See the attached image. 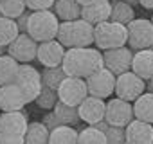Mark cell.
<instances>
[{"instance_id": "cell-1", "label": "cell", "mask_w": 153, "mask_h": 144, "mask_svg": "<svg viewBox=\"0 0 153 144\" xmlns=\"http://www.w3.org/2000/svg\"><path fill=\"white\" fill-rule=\"evenodd\" d=\"M63 68L67 76L87 79L94 72L105 68V56L99 49L94 47H74L65 52Z\"/></svg>"}, {"instance_id": "cell-2", "label": "cell", "mask_w": 153, "mask_h": 144, "mask_svg": "<svg viewBox=\"0 0 153 144\" xmlns=\"http://www.w3.org/2000/svg\"><path fill=\"white\" fill-rule=\"evenodd\" d=\"M59 18L56 16L54 11L45 9V11H33L29 16V25H27V33L38 42H49V40H56L58 29H59Z\"/></svg>"}, {"instance_id": "cell-3", "label": "cell", "mask_w": 153, "mask_h": 144, "mask_svg": "<svg viewBox=\"0 0 153 144\" xmlns=\"http://www.w3.org/2000/svg\"><path fill=\"white\" fill-rule=\"evenodd\" d=\"M94 43L99 50H110L117 47H124L128 43V25L106 20L96 25L94 31Z\"/></svg>"}, {"instance_id": "cell-4", "label": "cell", "mask_w": 153, "mask_h": 144, "mask_svg": "<svg viewBox=\"0 0 153 144\" xmlns=\"http://www.w3.org/2000/svg\"><path fill=\"white\" fill-rule=\"evenodd\" d=\"M24 97H25V103H33L38 99L42 88H43V83H42V72L36 70L33 65L29 63H20V68H18V74H16V81H15Z\"/></svg>"}, {"instance_id": "cell-5", "label": "cell", "mask_w": 153, "mask_h": 144, "mask_svg": "<svg viewBox=\"0 0 153 144\" xmlns=\"http://www.w3.org/2000/svg\"><path fill=\"white\" fill-rule=\"evenodd\" d=\"M58 96H59V101H63L70 106H79L90 96L88 87H87V79L67 76L61 81V85L58 87Z\"/></svg>"}, {"instance_id": "cell-6", "label": "cell", "mask_w": 153, "mask_h": 144, "mask_svg": "<svg viewBox=\"0 0 153 144\" xmlns=\"http://www.w3.org/2000/svg\"><path fill=\"white\" fill-rule=\"evenodd\" d=\"M128 45L131 50H144L153 45V24L146 18H135L128 24Z\"/></svg>"}, {"instance_id": "cell-7", "label": "cell", "mask_w": 153, "mask_h": 144, "mask_svg": "<svg viewBox=\"0 0 153 144\" xmlns=\"http://www.w3.org/2000/svg\"><path fill=\"white\" fill-rule=\"evenodd\" d=\"M144 92H146V81L140 76H137L133 70L117 76V81H115L117 97L124 101H137Z\"/></svg>"}, {"instance_id": "cell-8", "label": "cell", "mask_w": 153, "mask_h": 144, "mask_svg": "<svg viewBox=\"0 0 153 144\" xmlns=\"http://www.w3.org/2000/svg\"><path fill=\"white\" fill-rule=\"evenodd\" d=\"M115 81H117V76L114 72H110L108 68H101L87 78L88 94L94 97L108 99L112 94H115Z\"/></svg>"}, {"instance_id": "cell-9", "label": "cell", "mask_w": 153, "mask_h": 144, "mask_svg": "<svg viewBox=\"0 0 153 144\" xmlns=\"http://www.w3.org/2000/svg\"><path fill=\"white\" fill-rule=\"evenodd\" d=\"M133 119H135V114H133V105L130 101H124L121 97H114V99H108L106 101V115H105V121L108 124L126 128Z\"/></svg>"}, {"instance_id": "cell-10", "label": "cell", "mask_w": 153, "mask_h": 144, "mask_svg": "<svg viewBox=\"0 0 153 144\" xmlns=\"http://www.w3.org/2000/svg\"><path fill=\"white\" fill-rule=\"evenodd\" d=\"M105 56V68H108L110 72H114L115 76H121L124 72L131 70V63H133V50L130 47H117V49H110V50H103Z\"/></svg>"}, {"instance_id": "cell-11", "label": "cell", "mask_w": 153, "mask_h": 144, "mask_svg": "<svg viewBox=\"0 0 153 144\" xmlns=\"http://www.w3.org/2000/svg\"><path fill=\"white\" fill-rule=\"evenodd\" d=\"M38 47L40 43L29 33H20V36L7 47V54L13 56L18 63H31L38 56Z\"/></svg>"}, {"instance_id": "cell-12", "label": "cell", "mask_w": 153, "mask_h": 144, "mask_svg": "<svg viewBox=\"0 0 153 144\" xmlns=\"http://www.w3.org/2000/svg\"><path fill=\"white\" fill-rule=\"evenodd\" d=\"M79 117L83 122H87L88 126H96L97 122L105 121V115H106V101L101 99V97H94V96H88L79 106Z\"/></svg>"}, {"instance_id": "cell-13", "label": "cell", "mask_w": 153, "mask_h": 144, "mask_svg": "<svg viewBox=\"0 0 153 144\" xmlns=\"http://www.w3.org/2000/svg\"><path fill=\"white\" fill-rule=\"evenodd\" d=\"M65 52L67 49L58 42V40H49V42H42L40 47H38V61L45 67V68H51V67H59L63 65V59H65Z\"/></svg>"}, {"instance_id": "cell-14", "label": "cell", "mask_w": 153, "mask_h": 144, "mask_svg": "<svg viewBox=\"0 0 153 144\" xmlns=\"http://www.w3.org/2000/svg\"><path fill=\"white\" fill-rule=\"evenodd\" d=\"M25 97L16 83L0 87V110L2 112H18L25 106Z\"/></svg>"}, {"instance_id": "cell-15", "label": "cell", "mask_w": 153, "mask_h": 144, "mask_svg": "<svg viewBox=\"0 0 153 144\" xmlns=\"http://www.w3.org/2000/svg\"><path fill=\"white\" fill-rule=\"evenodd\" d=\"M27 128H29V115H27L25 110L4 112L2 115H0V131L25 135Z\"/></svg>"}, {"instance_id": "cell-16", "label": "cell", "mask_w": 153, "mask_h": 144, "mask_svg": "<svg viewBox=\"0 0 153 144\" xmlns=\"http://www.w3.org/2000/svg\"><path fill=\"white\" fill-rule=\"evenodd\" d=\"M110 16H112V2L110 0H97V2L83 7V11H81V18L87 20L88 24H92L94 27L110 20Z\"/></svg>"}, {"instance_id": "cell-17", "label": "cell", "mask_w": 153, "mask_h": 144, "mask_svg": "<svg viewBox=\"0 0 153 144\" xmlns=\"http://www.w3.org/2000/svg\"><path fill=\"white\" fill-rule=\"evenodd\" d=\"M126 140L142 142V144H153V124L133 119L126 126Z\"/></svg>"}, {"instance_id": "cell-18", "label": "cell", "mask_w": 153, "mask_h": 144, "mask_svg": "<svg viewBox=\"0 0 153 144\" xmlns=\"http://www.w3.org/2000/svg\"><path fill=\"white\" fill-rule=\"evenodd\" d=\"M131 70L137 76H140L144 81L153 78V50L151 49H144V50H137L133 54V63H131Z\"/></svg>"}, {"instance_id": "cell-19", "label": "cell", "mask_w": 153, "mask_h": 144, "mask_svg": "<svg viewBox=\"0 0 153 144\" xmlns=\"http://www.w3.org/2000/svg\"><path fill=\"white\" fill-rule=\"evenodd\" d=\"M94 31L96 27L87 20L79 18L72 22V42L74 47H90L94 43Z\"/></svg>"}, {"instance_id": "cell-20", "label": "cell", "mask_w": 153, "mask_h": 144, "mask_svg": "<svg viewBox=\"0 0 153 144\" xmlns=\"http://www.w3.org/2000/svg\"><path fill=\"white\" fill-rule=\"evenodd\" d=\"M52 9L59 18V22H76L81 18V11H83L78 0H56Z\"/></svg>"}, {"instance_id": "cell-21", "label": "cell", "mask_w": 153, "mask_h": 144, "mask_svg": "<svg viewBox=\"0 0 153 144\" xmlns=\"http://www.w3.org/2000/svg\"><path fill=\"white\" fill-rule=\"evenodd\" d=\"M18 68H20V63L13 56H9V54L0 56V87L15 83Z\"/></svg>"}, {"instance_id": "cell-22", "label": "cell", "mask_w": 153, "mask_h": 144, "mask_svg": "<svg viewBox=\"0 0 153 144\" xmlns=\"http://www.w3.org/2000/svg\"><path fill=\"white\" fill-rule=\"evenodd\" d=\"M135 119L153 124V92H144L137 101H133Z\"/></svg>"}, {"instance_id": "cell-23", "label": "cell", "mask_w": 153, "mask_h": 144, "mask_svg": "<svg viewBox=\"0 0 153 144\" xmlns=\"http://www.w3.org/2000/svg\"><path fill=\"white\" fill-rule=\"evenodd\" d=\"M49 139L51 130L42 121H34L29 122V128L24 135V144H49Z\"/></svg>"}, {"instance_id": "cell-24", "label": "cell", "mask_w": 153, "mask_h": 144, "mask_svg": "<svg viewBox=\"0 0 153 144\" xmlns=\"http://www.w3.org/2000/svg\"><path fill=\"white\" fill-rule=\"evenodd\" d=\"M49 144H79V131L74 126H58L51 131Z\"/></svg>"}, {"instance_id": "cell-25", "label": "cell", "mask_w": 153, "mask_h": 144, "mask_svg": "<svg viewBox=\"0 0 153 144\" xmlns=\"http://www.w3.org/2000/svg\"><path fill=\"white\" fill-rule=\"evenodd\" d=\"M54 114L59 119V122L65 124V126H76L81 121L78 106H70V105H67L63 101H58V105L54 106Z\"/></svg>"}, {"instance_id": "cell-26", "label": "cell", "mask_w": 153, "mask_h": 144, "mask_svg": "<svg viewBox=\"0 0 153 144\" xmlns=\"http://www.w3.org/2000/svg\"><path fill=\"white\" fill-rule=\"evenodd\" d=\"M112 22H117V24H123V25H128L130 22L135 20V11L130 4H126L124 0H115L112 2V16H110Z\"/></svg>"}, {"instance_id": "cell-27", "label": "cell", "mask_w": 153, "mask_h": 144, "mask_svg": "<svg viewBox=\"0 0 153 144\" xmlns=\"http://www.w3.org/2000/svg\"><path fill=\"white\" fill-rule=\"evenodd\" d=\"M18 36H20V29H18L16 20L7 18V16L0 18V45L9 47Z\"/></svg>"}, {"instance_id": "cell-28", "label": "cell", "mask_w": 153, "mask_h": 144, "mask_svg": "<svg viewBox=\"0 0 153 144\" xmlns=\"http://www.w3.org/2000/svg\"><path fill=\"white\" fill-rule=\"evenodd\" d=\"M65 78H67V72H65L63 65L42 70V83H43V87H49V88H54V90H58V87L61 85V81Z\"/></svg>"}, {"instance_id": "cell-29", "label": "cell", "mask_w": 153, "mask_h": 144, "mask_svg": "<svg viewBox=\"0 0 153 144\" xmlns=\"http://www.w3.org/2000/svg\"><path fill=\"white\" fill-rule=\"evenodd\" d=\"M96 128H99L101 131H105L108 144H126V128H123V126H112L106 121L97 122Z\"/></svg>"}, {"instance_id": "cell-30", "label": "cell", "mask_w": 153, "mask_h": 144, "mask_svg": "<svg viewBox=\"0 0 153 144\" xmlns=\"http://www.w3.org/2000/svg\"><path fill=\"white\" fill-rule=\"evenodd\" d=\"M25 9H27L25 0H0V13H2V16L16 20L18 16L25 13Z\"/></svg>"}, {"instance_id": "cell-31", "label": "cell", "mask_w": 153, "mask_h": 144, "mask_svg": "<svg viewBox=\"0 0 153 144\" xmlns=\"http://www.w3.org/2000/svg\"><path fill=\"white\" fill-rule=\"evenodd\" d=\"M79 144H108L105 131L96 126H87L79 131Z\"/></svg>"}, {"instance_id": "cell-32", "label": "cell", "mask_w": 153, "mask_h": 144, "mask_svg": "<svg viewBox=\"0 0 153 144\" xmlns=\"http://www.w3.org/2000/svg\"><path fill=\"white\" fill-rule=\"evenodd\" d=\"M58 101H59V96H58V90H54V88H49V87H43L42 88V92H40V96H38V99L34 101L40 108H43V110H54V106L58 105Z\"/></svg>"}, {"instance_id": "cell-33", "label": "cell", "mask_w": 153, "mask_h": 144, "mask_svg": "<svg viewBox=\"0 0 153 144\" xmlns=\"http://www.w3.org/2000/svg\"><path fill=\"white\" fill-rule=\"evenodd\" d=\"M56 40H58L67 50H68V49H74V42H72V22H61V24H59Z\"/></svg>"}, {"instance_id": "cell-34", "label": "cell", "mask_w": 153, "mask_h": 144, "mask_svg": "<svg viewBox=\"0 0 153 144\" xmlns=\"http://www.w3.org/2000/svg\"><path fill=\"white\" fill-rule=\"evenodd\" d=\"M25 4H27V9L31 11H45L54 7L56 0H25Z\"/></svg>"}, {"instance_id": "cell-35", "label": "cell", "mask_w": 153, "mask_h": 144, "mask_svg": "<svg viewBox=\"0 0 153 144\" xmlns=\"http://www.w3.org/2000/svg\"><path fill=\"white\" fill-rule=\"evenodd\" d=\"M0 144H24V135L0 131Z\"/></svg>"}, {"instance_id": "cell-36", "label": "cell", "mask_w": 153, "mask_h": 144, "mask_svg": "<svg viewBox=\"0 0 153 144\" xmlns=\"http://www.w3.org/2000/svg\"><path fill=\"white\" fill-rule=\"evenodd\" d=\"M42 122H43V124H45V126H47V128H49L51 131H52L54 128H58V126H61V122H59V119L56 117V114H54V110H51L49 114H45V115H43V121H42Z\"/></svg>"}, {"instance_id": "cell-37", "label": "cell", "mask_w": 153, "mask_h": 144, "mask_svg": "<svg viewBox=\"0 0 153 144\" xmlns=\"http://www.w3.org/2000/svg\"><path fill=\"white\" fill-rule=\"evenodd\" d=\"M31 13H33V11H25L22 16L16 18V24H18L20 33H27V25H29V16H31Z\"/></svg>"}, {"instance_id": "cell-38", "label": "cell", "mask_w": 153, "mask_h": 144, "mask_svg": "<svg viewBox=\"0 0 153 144\" xmlns=\"http://www.w3.org/2000/svg\"><path fill=\"white\" fill-rule=\"evenodd\" d=\"M139 4L144 9H153V0H139Z\"/></svg>"}, {"instance_id": "cell-39", "label": "cell", "mask_w": 153, "mask_h": 144, "mask_svg": "<svg viewBox=\"0 0 153 144\" xmlns=\"http://www.w3.org/2000/svg\"><path fill=\"white\" fill-rule=\"evenodd\" d=\"M79 2V6L81 7H87V6H90V4H94V2H97V0H78Z\"/></svg>"}, {"instance_id": "cell-40", "label": "cell", "mask_w": 153, "mask_h": 144, "mask_svg": "<svg viewBox=\"0 0 153 144\" xmlns=\"http://www.w3.org/2000/svg\"><path fill=\"white\" fill-rule=\"evenodd\" d=\"M146 88H148V92H153V78H151V79H148V85H146Z\"/></svg>"}, {"instance_id": "cell-41", "label": "cell", "mask_w": 153, "mask_h": 144, "mask_svg": "<svg viewBox=\"0 0 153 144\" xmlns=\"http://www.w3.org/2000/svg\"><path fill=\"white\" fill-rule=\"evenodd\" d=\"M124 2H126V4H130V6L133 7V6H137V4H139V0H124Z\"/></svg>"}, {"instance_id": "cell-42", "label": "cell", "mask_w": 153, "mask_h": 144, "mask_svg": "<svg viewBox=\"0 0 153 144\" xmlns=\"http://www.w3.org/2000/svg\"><path fill=\"white\" fill-rule=\"evenodd\" d=\"M2 54H7V47H4V45H0V56Z\"/></svg>"}, {"instance_id": "cell-43", "label": "cell", "mask_w": 153, "mask_h": 144, "mask_svg": "<svg viewBox=\"0 0 153 144\" xmlns=\"http://www.w3.org/2000/svg\"><path fill=\"white\" fill-rule=\"evenodd\" d=\"M126 144H142V142H130V140H126Z\"/></svg>"}, {"instance_id": "cell-44", "label": "cell", "mask_w": 153, "mask_h": 144, "mask_svg": "<svg viewBox=\"0 0 153 144\" xmlns=\"http://www.w3.org/2000/svg\"><path fill=\"white\" fill-rule=\"evenodd\" d=\"M151 24H153V15H151Z\"/></svg>"}, {"instance_id": "cell-45", "label": "cell", "mask_w": 153, "mask_h": 144, "mask_svg": "<svg viewBox=\"0 0 153 144\" xmlns=\"http://www.w3.org/2000/svg\"><path fill=\"white\" fill-rule=\"evenodd\" d=\"M149 49H151V50H153V45H151V47H149Z\"/></svg>"}, {"instance_id": "cell-46", "label": "cell", "mask_w": 153, "mask_h": 144, "mask_svg": "<svg viewBox=\"0 0 153 144\" xmlns=\"http://www.w3.org/2000/svg\"><path fill=\"white\" fill-rule=\"evenodd\" d=\"M0 18H2V13H0Z\"/></svg>"}, {"instance_id": "cell-47", "label": "cell", "mask_w": 153, "mask_h": 144, "mask_svg": "<svg viewBox=\"0 0 153 144\" xmlns=\"http://www.w3.org/2000/svg\"><path fill=\"white\" fill-rule=\"evenodd\" d=\"M0 115H2V114H0Z\"/></svg>"}]
</instances>
